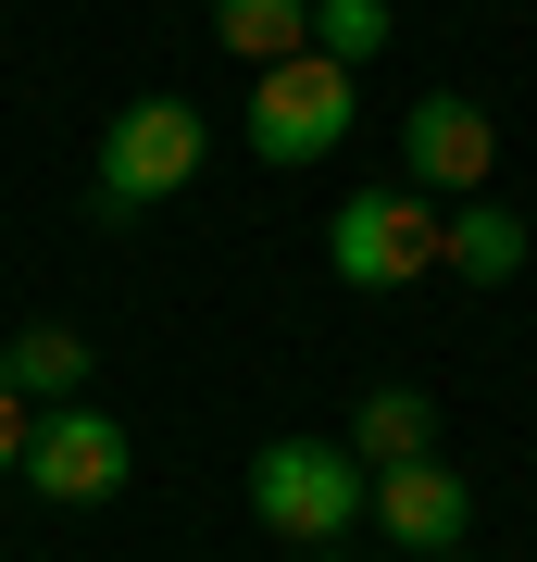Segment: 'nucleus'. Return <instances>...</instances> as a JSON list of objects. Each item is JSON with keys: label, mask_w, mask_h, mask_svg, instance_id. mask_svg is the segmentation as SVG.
<instances>
[{"label": "nucleus", "mask_w": 537, "mask_h": 562, "mask_svg": "<svg viewBox=\"0 0 537 562\" xmlns=\"http://www.w3.org/2000/svg\"><path fill=\"white\" fill-rule=\"evenodd\" d=\"M213 38L250 63H288V50H313V0H213Z\"/></svg>", "instance_id": "9d476101"}, {"label": "nucleus", "mask_w": 537, "mask_h": 562, "mask_svg": "<svg viewBox=\"0 0 537 562\" xmlns=\"http://www.w3.org/2000/svg\"><path fill=\"white\" fill-rule=\"evenodd\" d=\"M313 50H325V63H350V76H362V63L388 50V0H313Z\"/></svg>", "instance_id": "f8f14e48"}, {"label": "nucleus", "mask_w": 537, "mask_h": 562, "mask_svg": "<svg viewBox=\"0 0 537 562\" xmlns=\"http://www.w3.org/2000/svg\"><path fill=\"white\" fill-rule=\"evenodd\" d=\"M425 562H462V550H425Z\"/></svg>", "instance_id": "2eb2a0df"}, {"label": "nucleus", "mask_w": 537, "mask_h": 562, "mask_svg": "<svg viewBox=\"0 0 537 562\" xmlns=\"http://www.w3.org/2000/svg\"><path fill=\"white\" fill-rule=\"evenodd\" d=\"M125 425L100 413V401H51L38 413V438H25V487H38V501H63V513H88V501H113L125 487Z\"/></svg>", "instance_id": "423d86ee"}, {"label": "nucleus", "mask_w": 537, "mask_h": 562, "mask_svg": "<svg viewBox=\"0 0 537 562\" xmlns=\"http://www.w3.org/2000/svg\"><path fill=\"white\" fill-rule=\"evenodd\" d=\"M250 513H262V538H288V550H338L350 525L376 513V462L350 438H276L250 462Z\"/></svg>", "instance_id": "f257e3e1"}, {"label": "nucleus", "mask_w": 537, "mask_h": 562, "mask_svg": "<svg viewBox=\"0 0 537 562\" xmlns=\"http://www.w3.org/2000/svg\"><path fill=\"white\" fill-rule=\"evenodd\" d=\"M450 276H476V288L525 276V225L500 213V201H450Z\"/></svg>", "instance_id": "1a4fd4ad"}, {"label": "nucleus", "mask_w": 537, "mask_h": 562, "mask_svg": "<svg viewBox=\"0 0 537 562\" xmlns=\"http://www.w3.org/2000/svg\"><path fill=\"white\" fill-rule=\"evenodd\" d=\"M350 113H362L350 63L288 50V63H262V88H250V150H262V162H325V150L350 138Z\"/></svg>", "instance_id": "20e7f679"}, {"label": "nucleus", "mask_w": 537, "mask_h": 562, "mask_svg": "<svg viewBox=\"0 0 537 562\" xmlns=\"http://www.w3.org/2000/svg\"><path fill=\"white\" fill-rule=\"evenodd\" d=\"M500 176V125L462 101V88H425L413 113H400V188H425V201H488Z\"/></svg>", "instance_id": "39448f33"}, {"label": "nucleus", "mask_w": 537, "mask_h": 562, "mask_svg": "<svg viewBox=\"0 0 537 562\" xmlns=\"http://www.w3.org/2000/svg\"><path fill=\"white\" fill-rule=\"evenodd\" d=\"M300 562H338V550H300Z\"/></svg>", "instance_id": "4468645a"}, {"label": "nucleus", "mask_w": 537, "mask_h": 562, "mask_svg": "<svg viewBox=\"0 0 537 562\" xmlns=\"http://www.w3.org/2000/svg\"><path fill=\"white\" fill-rule=\"evenodd\" d=\"M350 450L376 462V475H388V462H425V450H438V401H425V387H362Z\"/></svg>", "instance_id": "6e6552de"}, {"label": "nucleus", "mask_w": 537, "mask_h": 562, "mask_svg": "<svg viewBox=\"0 0 537 562\" xmlns=\"http://www.w3.org/2000/svg\"><path fill=\"white\" fill-rule=\"evenodd\" d=\"M188 176H200V113H188V101H125L113 125H100V188H88V213L125 225V213L176 201Z\"/></svg>", "instance_id": "7ed1b4c3"}, {"label": "nucleus", "mask_w": 537, "mask_h": 562, "mask_svg": "<svg viewBox=\"0 0 537 562\" xmlns=\"http://www.w3.org/2000/svg\"><path fill=\"white\" fill-rule=\"evenodd\" d=\"M325 262H338L350 288H413L450 262V201H425V188H350L338 225H325Z\"/></svg>", "instance_id": "f03ea898"}, {"label": "nucleus", "mask_w": 537, "mask_h": 562, "mask_svg": "<svg viewBox=\"0 0 537 562\" xmlns=\"http://www.w3.org/2000/svg\"><path fill=\"white\" fill-rule=\"evenodd\" d=\"M25 438H38V401L0 375V475H25Z\"/></svg>", "instance_id": "ddd939ff"}, {"label": "nucleus", "mask_w": 537, "mask_h": 562, "mask_svg": "<svg viewBox=\"0 0 537 562\" xmlns=\"http://www.w3.org/2000/svg\"><path fill=\"white\" fill-rule=\"evenodd\" d=\"M376 525H388L413 562H425V550H462V525H476V487H462L438 450H425V462H388V475H376Z\"/></svg>", "instance_id": "0eeeda50"}, {"label": "nucleus", "mask_w": 537, "mask_h": 562, "mask_svg": "<svg viewBox=\"0 0 537 562\" xmlns=\"http://www.w3.org/2000/svg\"><path fill=\"white\" fill-rule=\"evenodd\" d=\"M0 375H13L25 401H63V387H88V338L76 325H25V338L0 350Z\"/></svg>", "instance_id": "9b49d317"}]
</instances>
